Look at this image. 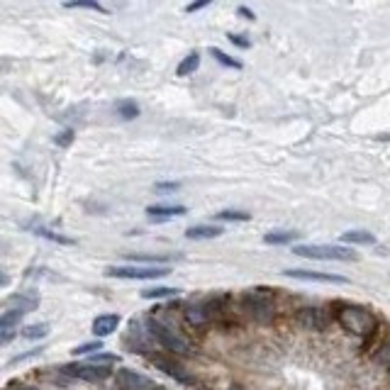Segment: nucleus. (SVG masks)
Returning <instances> with one entry per match:
<instances>
[{
	"mask_svg": "<svg viewBox=\"0 0 390 390\" xmlns=\"http://www.w3.org/2000/svg\"><path fill=\"white\" fill-rule=\"evenodd\" d=\"M8 305H10L12 310L15 312H30V310H34L39 305V298L37 295H30V293H20V295H12V298H8Z\"/></svg>",
	"mask_w": 390,
	"mask_h": 390,
	"instance_id": "f8f14e48",
	"label": "nucleus"
},
{
	"mask_svg": "<svg viewBox=\"0 0 390 390\" xmlns=\"http://www.w3.org/2000/svg\"><path fill=\"white\" fill-rule=\"evenodd\" d=\"M181 293L178 288H149V290H142V298L144 300H156V298H176Z\"/></svg>",
	"mask_w": 390,
	"mask_h": 390,
	"instance_id": "aec40b11",
	"label": "nucleus"
},
{
	"mask_svg": "<svg viewBox=\"0 0 390 390\" xmlns=\"http://www.w3.org/2000/svg\"><path fill=\"white\" fill-rule=\"evenodd\" d=\"M71 139H74V132H61V134H56V144H61V147H66V144H71Z\"/></svg>",
	"mask_w": 390,
	"mask_h": 390,
	"instance_id": "cd10ccee",
	"label": "nucleus"
},
{
	"mask_svg": "<svg viewBox=\"0 0 390 390\" xmlns=\"http://www.w3.org/2000/svg\"><path fill=\"white\" fill-rule=\"evenodd\" d=\"M186 213L183 205H151L147 208V215L151 219H169V217H178V215Z\"/></svg>",
	"mask_w": 390,
	"mask_h": 390,
	"instance_id": "4468645a",
	"label": "nucleus"
},
{
	"mask_svg": "<svg viewBox=\"0 0 390 390\" xmlns=\"http://www.w3.org/2000/svg\"><path fill=\"white\" fill-rule=\"evenodd\" d=\"M115 110H118V115L122 120H134L139 118V105L132 100H120L118 105H115Z\"/></svg>",
	"mask_w": 390,
	"mask_h": 390,
	"instance_id": "6ab92c4d",
	"label": "nucleus"
},
{
	"mask_svg": "<svg viewBox=\"0 0 390 390\" xmlns=\"http://www.w3.org/2000/svg\"><path fill=\"white\" fill-rule=\"evenodd\" d=\"M22 320V312H6V315H0V344H6L12 339L15 334V327L20 325Z\"/></svg>",
	"mask_w": 390,
	"mask_h": 390,
	"instance_id": "9d476101",
	"label": "nucleus"
},
{
	"mask_svg": "<svg viewBox=\"0 0 390 390\" xmlns=\"http://www.w3.org/2000/svg\"><path fill=\"white\" fill-rule=\"evenodd\" d=\"M298 322L300 327H305L307 332H325L329 317H327V312L322 310V307H303V310L298 312Z\"/></svg>",
	"mask_w": 390,
	"mask_h": 390,
	"instance_id": "0eeeda50",
	"label": "nucleus"
},
{
	"mask_svg": "<svg viewBox=\"0 0 390 390\" xmlns=\"http://www.w3.org/2000/svg\"><path fill=\"white\" fill-rule=\"evenodd\" d=\"M120 325V317L118 315H100L96 317V322H93V332H96V337H110L115 329H118Z\"/></svg>",
	"mask_w": 390,
	"mask_h": 390,
	"instance_id": "9b49d317",
	"label": "nucleus"
},
{
	"mask_svg": "<svg viewBox=\"0 0 390 390\" xmlns=\"http://www.w3.org/2000/svg\"><path fill=\"white\" fill-rule=\"evenodd\" d=\"M154 364H156V369H161L166 376H171V378H176L178 383H193V378H191V376L181 373V371H183L181 366L171 364V361H164V358H154Z\"/></svg>",
	"mask_w": 390,
	"mask_h": 390,
	"instance_id": "2eb2a0df",
	"label": "nucleus"
},
{
	"mask_svg": "<svg viewBox=\"0 0 390 390\" xmlns=\"http://www.w3.org/2000/svg\"><path fill=\"white\" fill-rule=\"evenodd\" d=\"M222 235V230L215 225H195V227H188L186 237L188 239H215V237Z\"/></svg>",
	"mask_w": 390,
	"mask_h": 390,
	"instance_id": "dca6fc26",
	"label": "nucleus"
},
{
	"mask_svg": "<svg viewBox=\"0 0 390 390\" xmlns=\"http://www.w3.org/2000/svg\"><path fill=\"white\" fill-rule=\"evenodd\" d=\"M342 241H347V244H373L376 237L364 230H349L342 235Z\"/></svg>",
	"mask_w": 390,
	"mask_h": 390,
	"instance_id": "f3484780",
	"label": "nucleus"
},
{
	"mask_svg": "<svg viewBox=\"0 0 390 390\" xmlns=\"http://www.w3.org/2000/svg\"><path fill=\"white\" fill-rule=\"evenodd\" d=\"M200 66V54L198 52H191L186 56V59L181 61V64H178V69H176V74L178 76H188V74H193V71L198 69Z\"/></svg>",
	"mask_w": 390,
	"mask_h": 390,
	"instance_id": "a211bd4d",
	"label": "nucleus"
},
{
	"mask_svg": "<svg viewBox=\"0 0 390 390\" xmlns=\"http://www.w3.org/2000/svg\"><path fill=\"white\" fill-rule=\"evenodd\" d=\"M241 303H244V310L249 312V317L261 322V325H268V322H273V317H276V303H273L271 290L266 288L246 290Z\"/></svg>",
	"mask_w": 390,
	"mask_h": 390,
	"instance_id": "f03ea898",
	"label": "nucleus"
},
{
	"mask_svg": "<svg viewBox=\"0 0 390 390\" xmlns=\"http://www.w3.org/2000/svg\"><path fill=\"white\" fill-rule=\"evenodd\" d=\"M118 385H120V390H149L151 380L147 378V376L137 373V371L122 369V371H118Z\"/></svg>",
	"mask_w": 390,
	"mask_h": 390,
	"instance_id": "6e6552de",
	"label": "nucleus"
},
{
	"mask_svg": "<svg viewBox=\"0 0 390 390\" xmlns=\"http://www.w3.org/2000/svg\"><path fill=\"white\" fill-rule=\"evenodd\" d=\"M230 39H232V42H235L237 44V47H249V42H246V39L244 37H239V34H230Z\"/></svg>",
	"mask_w": 390,
	"mask_h": 390,
	"instance_id": "c85d7f7f",
	"label": "nucleus"
},
{
	"mask_svg": "<svg viewBox=\"0 0 390 390\" xmlns=\"http://www.w3.org/2000/svg\"><path fill=\"white\" fill-rule=\"evenodd\" d=\"M217 219H237V222H246L249 215L246 213H235V210H225V213H219Z\"/></svg>",
	"mask_w": 390,
	"mask_h": 390,
	"instance_id": "393cba45",
	"label": "nucleus"
},
{
	"mask_svg": "<svg viewBox=\"0 0 390 390\" xmlns=\"http://www.w3.org/2000/svg\"><path fill=\"white\" fill-rule=\"evenodd\" d=\"M376 358H378V364L383 366V369H388V371H390V342L385 344L383 349H380L378 356H376Z\"/></svg>",
	"mask_w": 390,
	"mask_h": 390,
	"instance_id": "bb28decb",
	"label": "nucleus"
},
{
	"mask_svg": "<svg viewBox=\"0 0 390 390\" xmlns=\"http://www.w3.org/2000/svg\"><path fill=\"white\" fill-rule=\"evenodd\" d=\"M285 276L300 278V281H315V283H347V278H342V276L317 273V271H298V268H290V271H285Z\"/></svg>",
	"mask_w": 390,
	"mask_h": 390,
	"instance_id": "1a4fd4ad",
	"label": "nucleus"
},
{
	"mask_svg": "<svg viewBox=\"0 0 390 390\" xmlns=\"http://www.w3.org/2000/svg\"><path fill=\"white\" fill-rule=\"evenodd\" d=\"M3 285H8V276L3 271H0V288H3Z\"/></svg>",
	"mask_w": 390,
	"mask_h": 390,
	"instance_id": "7c9ffc66",
	"label": "nucleus"
},
{
	"mask_svg": "<svg viewBox=\"0 0 390 390\" xmlns=\"http://www.w3.org/2000/svg\"><path fill=\"white\" fill-rule=\"evenodd\" d=\"M230 390H244V388H239V385H232V388Z\"/></svg>",
	"mask_w": 390,
	"mask_h": 390,
	"instance_id": "2f4dec72",
	"label": "nucleus"
},
{
	"mask_svg": "<svg viewBox=\"0 0 390 390\" xmlns=\"http://www.w3.org/2000/svg\"><path fill=\"white\" fill-rule=\"evenodd\" d=\"M210 54H213V56H215V59H217L219 61V64H222V66H232V69H239V61H235V59H232V56H227V54L225 52H219V49H210Z\"/></svg>",
	"mask_w": 390,
	"mask_h": 390,
	"instance_id": "b1692460",
	"label": "nucleus"
},
{
	"mask_svg": "<svg viewBox=\"0 0 390 390\" xmlns=\"http://www.w3.org/2000/svg\"><path fill=\"white\" fill-rule=\"evenodd\" d=\"M295 237H298L295 232H268V235L263 237V241H266V244H288Z\"/></svg>",
	"mask_w": 390,
	"mask_h": 390,
	"instance_id": "4be33fe9",
	"label": "nucleus"
},
{
	"mask_svg": "<svg viewBox=\"0 0 390 390\" xmlns=\"http://www.w3.org/2000/svg\"><path fill=\"white\" fill-rule=\"evenodd\" d=\"M100 349H102V344H100V342H91V344H80V347H76V349H74V354H76V356H80V354L100 351Z\"/></svg>",
	"mask_w": 390,
	"mask_h": 390,
	"instance_id": "a878e982",
	"label": "nucleus"
},
{
	"mask_svg": "<svg viewBox=\"0 0 390 390\" xmlns=\"http://www.w3.org/2000/svg\"><path fill=\"white\" fill-rule=\"evenodd\" d=\"M186 322L193 327H205L210 322V307L208 305H191L186 310Z\"/></svg>",
	"mask_w": 390,
	"mask_h": 390,
	"instance_id": "ddd939ff",
	"label": "nucleus"
},
{
	"mask_svg": "<svg viewBox=\"0 0 390 390\" xmlns=\"http://www.w3.org/2000/svg\"><path fill=\"white\" fill-rule=\"evenodd\" d=\"M47 329H49L47 325L25 327V329H22V337H25V339H42V337H47Z\"/></svg>",
	"mask_w": 390,
	"mask_h": 390,
	"instance_id": "5701e85b",
	"label": "nucleus"
},
{
	"mask_svg": "<svg viewBox=\"0 0 390 390\" xmlns=\"http://www.w3.org/2000/svg\"><path fill=\"white\" fill-rule=\"evenodd\" d=\"M337 322L342 325L344 332L349 334H356V337H369L376 327V317L366 307H358V305H339L337 307Z\"/></svg>",
	"mask_w": 390,
	"mask_h": 390,
	"instance_id": "f257e3e1",
	"label": "nucleus"
},
{
	"mask_svg": "<svg viewBox=\"0 0 390 390\" xmlns=\"http://www.w3.org/2000/svg\"><path fill=\"white\" fill-rule=\"evenodd\" d=\"M205 6H208V0H200V3H195V6H188L186 10L188 12H195V10H200V8H205Z\"/></svg>",
	"mask_w": 390,
	"mask_h": 390,
	"instance_id": "c756f323",
	"label": "nucleus"
},
{
	"mask_svg": "<svg viewBox=\"0 0 390 390\" xmlns=\"http://www.w3.org/2000/svg\"><path fill=\"white\" fill-rule=\"evenodd\" d=\"M107 276L110 278H129V281H149V278H161L166 273H171L169 266H110L107 268Z\"/></svg>",
	"mask_w": 390,
	"mask_h": 390,
	"instance_id": "39448f33",
	"label": "nucleus"
},
{
	"mask_svg": "<svg viewBox=\"0 0 390 390\" xmlns=\"http://www.w3.org/2000/svg\"><path fill=\"white\" fill-rule=\"evenodd\" d=\"M147 329L151 332V337H154L156 342L166 349V351L178 354V356H188V354H191V344H188L183 337H178L173 329H169L166 325H161V322L147 320Z\"/></svg>",
	"mask_w": 390,
	"mask_h": 390,
	"instance_id": "20e7f679",
	"label": "nucleus"
},
{
	"mask_svg": "<svg viewBox=\"0 0 390 390\" xmlns=\"http://www.w3.org/2000/svg\"><path fill=\"white\" fill-rule=\"evenodd\" d=\"M66 373L76 376L80 380H91V383H98V380H105L110 376V369L107 366H96V364H74V366H66Z\"/></svg>",
	"mask_w": 390,
	"mask_h": 390,
	"instance_id": "423d86ee",
	"label": "nucleus"
},
{
	"mask_svg": "<svg viewBox=\"0 0 390 390\" xmlns=\"http://www.w3.org/2000/svg\"><path fill=\"white\" fill-rule=\"evenodd\" d=\"M293 254L305 259H322V261H356L358 259L354 249L339 244H300L293 246Z\"/></svg>",
	"mask_w": 390,
	"mask_h": 390,
	"instance_id": "7ed1b4c3",
	"label": "nucleus"
},
{
	"mask_svg": "<svg viewBox=\"0 0 390 390\" xmlns=\"http://www.w3.org/2000/svg\"><path fill=\"white\" fill-rule=\"evenodd\" d=\"M66 10H76V8H83V10H98V12H105V8L96 0H71V3H64Z\"/></svg>",
	"mask_w": 390,
	"mask_h": 390,
	"instance_id": "412c9836",
	"label": "nucleus"
}]
</instances>
